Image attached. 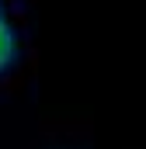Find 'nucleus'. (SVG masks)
<instances>
[{"label":"nucleus","instance_id":"1","mask_svg":"<svg viewBox=\"0 0 146 149\" xmlns=\"http://www.w3.org/2000/svg\"><path fill=\"white\" fill-rule=\"evenodd\" d=\"M14 59H18V35H14V28L0 17V73H7V70L14 66Z\"/></svg>","mask_w":146,"mask_h":149},{"label":"nucleus","instance_id":"2","mask_svg":"<svg viewBox=\"0 0 146 149\" xmlns=\"http://www.w3.org/2000/svg\"><path fill=\"white\" fill-rule=\"evenodd\" d=\"M0 10H4V3H0Z\"/></svg>","mask_w":146,"mask_h":149}]
</instances>
